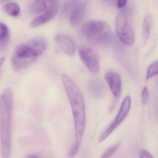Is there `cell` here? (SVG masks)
<instances>
[{"instance_id": "7c38bea8", "label": "cell", "mask_w": 158, "mask_h": 158, "mask_svg": "<svg viewBox=\"0 0 158 158\" xmlns=\"http://www.w3.org/2000/svg\"><path fill=\"white\" fill-rule=\"evenodd\" d=\"M89 89L95 98H101L105 94V86L103 82L98 78L90 79L89 82Z\"/></svg>"}, {"instance_id": "4fadbf2b", "label": "cell", "mask_w": 158, "mask_h": 158, "mask_svg": "<svg viewBox=\"0 0 158 158\" xmlns=\"http://www.w3.org/2000/svg\"><path fill=\"white\" fill-rule=\"evenodd\" d=\"M10 31L5 24L0 23V52L7 48L10 40Z\"/></svg>"}, {"instance_id": "44dd1931", "label": "cell", "mask_w": 158, "mask_h": 158, "mask_svg": "<svg viewBox=\"0 0 158 158\" xmlns=\"http://www.w3.org/2000/svg\"><path fill=\"white\" fill-rule=\"evenodd\" d=\"M127 1H126V0H123V1L120 0V1H118L117 2L116 6H117L118 8L122 9L125 7L127 4Z\"/></svg>"}, {"instance_id": "2e32d148", "label": "cell", "mask_w": 158, "mask_h": 158, "mask_svg": "<svg viewBox=\"0 0 158 158\" xmlns=\"http://www.w3.org/2000/svg\"><path fill=\"white\" fill-rule=\"evenodd\" d=\"M6 12L13 17H17L20 15V8L19 5L15 2H9L4 7Z\"/></svg>"}, {"instance_id": "8fae6325", "label": "cell", "mask_w": 158, "mask_h": 158, "mask_svg": "<svg viewBox=\"0 0 158 158\" xmlns=\"http://www.w3.org/2000/svg\"><path fill=\"white\" fill-rule=\"evenodd\" d=\"M55 41L60 49L66 54L73 55L76 51V45L74 41L68 36L59 34L55 38Z\"/></svg>"}, {"instance_id": "9c48e42d", "label": "cell", "mask_w": 158, "mask_h": 158, "mask_svg": "<svg viewBox=\"0 0 158 158\" xmlns=\"http://www.w3.org/2000/svg\"><path fill=\"white\" fill-rule=\"evenodd\" d=\"M59 7L60 2L58 1L48 2V10L43 14L37 16L32 21L31 23V27L36 28L49 22L58 13Z\"/></svg>"}, {"instance_id": "277c9868", "label": "cell", "mask_w": 158, "mask_h": 158, "mask_svg": "<svg viewBox=\"0 0 158 158\" xmlns=\"http://www.w3.org/2000/svg\"><path fill=\"white\" fill-rule=\"evenodd\" d=\"M82 33L89 42L98 46L108 44L112 37L110 25L100 20H90L86 22L82 26Z\"/></svg>"}, {"instance_id": "30bf717a", "label": "cell", "mask_w": 158, "mask_h": 158, "mask_svg": "<svg viewBox=\"0 0 158 158\" xmlns=\"http://www.w3.org/2000/svg\"><path fill=\"white\" fill-rule=\"evenodd\" d=\"M113 95L115 98H118L122 90V79L118 73L114 71H109L104 75Z\"/></svg>"}, {"instance_id": "52a82bcc", "label": "cell", "mask_w": 158, "mask_h": 158, "mask_svg": "<svg viewBox=\"0 0 158 158\" xmlns=\"http://www.w3.org/2000/svg\"><path fill=\"white\" fill-rule=\"evenodd\" d=\"M131 98L130 96L128 95L126 96L123 100L118 114L116 115L113 123L101 135L99 138V142H103L104 140L107 139L110 135L120 125V124L125 119L129 113L131 108Z\"/></svg>"}, {"instance_id": "9a60e30c", "label": "cell", "mask_w": 158, "mask_h": 158, "mask_svg": "<svg viewBox=\"0 0 158 158\" xmlns=\"http://www.w3.org/2000/svg\"><path fill=\"white\" fill-rule=\"evenodd\" d=\"M152 21L150 15L146 16L144 20L143 24V41L146 43L148 40L150 35L151 29Z\"/></svg>"}, {"instance_id": "7402d4cb", "label": "cell", "mask_w": 158, "mask_h": 158, "mask_svg": "<svg viewBox=\"0 0 158 158\" xmlns=\"http://www.w3.org/2000/svg\"><path fill=\"white\" fill-rule=\"evenodd\" d=\"M5 60V58L4 57H2L0 58V67L3 64V63Z\"/></svg>"}, {"instance_id": "d6986e66", "label": "cell", "mask_w": 158, "mask_h": 158, "mask_svg": "<svg viewBox=\"0 0 158 158\" xmlns=\"http://www.w3.org/2000/svg\"><path fill=\"white\" fill-rule=\"evenodd\" d=\"M149 98L148 89L147 87H144L141 93V103L143 106L147 105Z\"/></svg>"}, {"instance_id": "5bb4252c", "label": "cell", "mask_w": 158, "mask_h": 158, "mask_svg": "<svg viewBox=\"0 0 158 158\" xmlns=\"http://www.w3.org/2000/svg\"><path fill=\"white\" fill-rule=\"evenodd\" d=\"M48 2L45 1H35L31 2L29 6L30 12L33 14H37L45 12L48 10Z\"/></svg>"}, {"instance_id": "e0dca14e", "label": "cell", "mask_w": 158, "mask_h": 158, "mask_svg": "<svg viewBox=\"0 0 158 158\" xmlns=\"http://www.w3.org/2000/svg\"><path fill=\"white\" fill-rule=\"evenodd\" d=\"M120 145H121L120 142H118L116 144H114L111 147L108 148L103 152L101 158H110L111 156H112L115 153V152L120 147Z\"/></svg>"}, {"instance_id": "ba28073f", "label": "cell", "mask_w": 158, "mask_h": 158, "mask_svg": "<svg viewBox=\"0 0 158 158\" xmlns=\"http://www.w3.org/2000/svg\"><path fill=\"white\" fill-rule=\"evenodd\" d=\"M78 53L81 60L89 72L97 73L100 70L98 56L93 49L87 46L79 48Z\"/></svg>"}, {"instance_id": "6da1fadb", "label": "cell", "mask_w": 158, "mask_h": 158, "mask_svg": "<svg viewBox=\"0 0 158 158\" xmlns=\"http://www.w3.org/2000/svg\"><path fill=\"white\" fill-rule=\"evenodd\" d=\"M61 79L71 104L74 123V143L69 152V156L73 158L78 152L84 136L85 107L82 92L73 80L65 74L61 75Z\"/></svg>"}, {"instance_id": "3957f363", "label": "cell", "mask_w": 158, "mask_h": 158, "mask_svg": "<svg viewBox=\"0 0 158 158\" xmlns=\"http://www.w3.org/2000/svg\"><path fill=\"white\" fill-rule=\"evenodd\" d=\"M48 42L42 37L32 39L26 44L17 46L12 58V65L19 71L31 64L47 49Z\"/></svg>"}, {"instance_id": "5b68a950", "label": "cell", "mask_w": 158, "mask_h": 158, "mask_svg": "<svg viewBox=\"0 0 158 158\" xmlns=\"http://www.w3.org/2000/svg\"><path fill=\"white\" fill-rule=\"evenodd\" d=\"M133 10L127 6L118 13L115 19V30L121 41L127 45H132L135 41L133 24Z\"/></svg>"}, {"instance_id": "8992f818", "label": "cell", "mask_w": 158, "mask_h": 158, "mask_svg": "<svg viewBox=\"0 0 158 158\" xmlns=\"http://www.w3.org/2000/svg\"><path fill=\"white\" fill-rule=\"evenodd\" d=\"M64 14H70V22L72 25L81 23L87 12V3L85 1H70L65 2L63 10Z\"/></svg>"}, {"instance_id": "7a4b0ae2", "label": "cell", "mask_w": 158, "mask_h": 158, "mask_svg": "<svg viewBox=\"0 0 158 158\" xmlns=\"http://www.w3.org/2000/svg\"><path fill=\"white\" fill-rule=\"evenodd\" d=\"M13 95L10 88L5 89L0 98V135L1 154L10 158L11 153V115Z\"/></svg>"}, {"instance_id": "603a6c76", "label": "cell", "mask_w": 158, "mask_h": 158, "mask_svg": "<svg viewBox=\"0 0 158 158\" xmlns=\"http://www.w3.org/2000/svg\"><path fill=\"white\" fill-rule=\"evenodd\" d=\"M27 158H40L38 157V156H36L35 155H34V154H31V155H29Z\"/></svg>"}, {"instance_id": "ac0fdd59", "label": "cell", "mask_w": 158, "mask_h": 158, "mask_svg": "<svg viewBox=\"0 0 158 158\" xmlns=\"http://www.w3.org/2000/svg\"><path fill=\"white\" fill-rule=\"evenodd\" d=\"M158 73V62H154L150 64L147 70L146 79H148L157 74Z\"/></svg>"}, {"instance_id": "ffe728a7", "label": "cell", "mask_w": 158, "mask_h": 158, "mask_svg": "<svg viewBox=\"0 0 158 158\" xmlns=\"http://www.w3.org/2000/svg\"><path fill=\"white\" fill-rule=\"evenodd\" d=\"M139 158H154L152 154L147 150L142 149L139 152Z\"/></svg>"}]
</instances>
